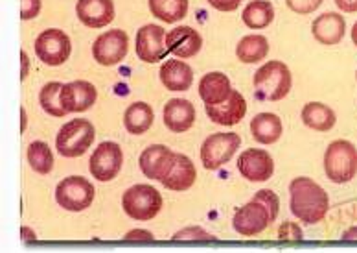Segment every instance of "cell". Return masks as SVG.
<instances>
[{
  "label": "cell",
  "mask_w": 357,
  "mask_h": 253,
  "mask_svg": "<svg viewBox=\"0 0 357 253\" xmlns=\"http://www.w3.org/2000/svg\"><path fill=\"white\" fill-rule=\"evenodd\" d=\"M342 13H357V0H333Z\"/></svg>",
  "instance_id": "cell-39"
},
{
  "label": "cell",
  "mask_w": 357,
  "mask_h": 253,
  "mask_svg": "<svg viewBox=\"0 0 357 253\" xmlns=\"http://www.w3.org/2000/svg\"><path fill=\"white\" fill-rule=\"evenodd\" d=\"M289 207L302 224H319L330 211V196L312 178H295L289 183Z\"/></svg>",
  "instance_id": "cell-1"
},
{
  "label": "cell",
  "mask_w": 357,
  "mask_h": 253,
  "mask_svg": "<svg viewBox=\"0 0 357 253\" xmlns=\"http://www.w3.org/2000/svg\"><path fill=\"white\" fill-rule=\"evenodd\" d=\"M344 31H347V21L341 13H335V11L322 13L312 24V34L315 41L326 45V47L339 45L344 37Z\"/></svg>",
  "instance_id": "cell-20"
},
{
  "label": "cell",
  "mask_w": 357,
  "mask_h": 253,
  "mask_svg": "<svg viewBox=\"0 0 357 253\" xmlns=\"http://www.w3.org/2000/svg\"><path fill=\"white\" fill-rule=\"evenodd\" d=\"M123 212L137 222H148L157 217L162 209V196L160 192L151 185L140 183V185L129 187L122 196Z\"/></svg>",
  "instance_id": "cell-4"
},
{
  "label": "cell",
  "mask_w": 357,
  "mask_h": 253,
  "mask_svg": "<svg viewBox=\"0 0 357 253\" xmlns=\"http://www.w3.org/2000/svg\"><path fill=\"white\" fill-rule=\"evenodd\" d=\"M240 145L241 137L234 131L208 135L201 146V163L206 171H218L234 157Z\"/></svg>",
  "instance_id": "cell-7"
},
{
  "label": "cell",
  "mask_w": 357,
  "mask_h": 253,
  "mask_svg": "<svg viewBox=\"0 0 357 253\" xmlns=\"http://www.w3.org/2000/svg\"><path fill=\"white\" fill-rule=\"evenodd\" d=\"M96 87L85 80H74V82L65 83L59 93L61 106L67 113H85L96 103Z\"/></svg>",
  "instance_id": "cell-14"
},
{
  "label": "cell",
  "mask_w": 357,
  "mask_h": 253,
  "mask_svg": "<svg viewBox=\"0 0 357 253\" xmlns=\"http://www.w3.org/2000/svg\"><path fill=\"white\" fill-rule=\"evenodd\" d=\"M21 62H22V73H21V80H24L28 76V54L24 50H21Z\"/></svg>",
  "instance_id": "cell-40"
},
{
  "label": "cell",
  "mask_w": 357,
  "mask_h": 253,
  "mask_svg": "<svg viewBox=\"0 0 357 253\" xmlns=\"http://www.w3.org/2000/svg\"><path fill=\"white\" fill-rule=\"evenodd\" d=\"M273 222L275 220L271 217V211L266 207V203L252 198L249 203H245L234 212L232 228L236 233H240L241 237H256L266 231Z\"/></svg>",
  "instance_id": "cell-9"
},
{
  "label": "cell",
  "mask_w": 357,
  "mask_h": 253,
  "mask_svg": "<svg viewBox=\"0 0 357 253\" xmlns=\"http://www.w3.org/2000/svg\"><path fill=\"white\" fill-rule=\"evenodd\" d=\"M241 21L250 30H261L275 21V6L269 0H252L241 13Z\"/></svg>",
  "instance_id": "cell-28"
},
{
  "label": "cell",
  "mask_w": 357,
  "mask_h": 253,
  "mask_svg": "<svg viewBox=\"0 0 357 253\" xmlns=\"http://www.w3.org/2000/svg\"><path fill=\"white\" fill-rule=\"evenodd\" d=\"M204 111L214 124L236 126L245 119L247 102L240 91L232 89V93L221 103H204Z\"/></svg>",
  "instance_id": "cell-15"
},
{
  "label": "cell",
  "mask_w": 357,
  "mask_h": 253,
  "mask_svg": "<svg viewBox=\"0 0 357 253\" xmlns=\"http://www.w3.org/2000/svg\"><path fill=\"white\" fill-rule=\"evenodd\" d=\"M70 37L59 28H48L36 39V54L48 67H59L70 57Z\"/></svg>",
  "instance_id": "cell-8"
},
{
  "label": "cell",
  "mask_w": 357,
  "mask_h": 253,
  "mask_svg": "<svg viewBox=\"0 0 357 253\" xmlns=\"http://www.w3.org/2000/svg\"><path fill=\"white\" fill-rule=\"evenodd\" d=\"M342 240H357V226L342 233Z\"/></svg>",
  "instance_id": "cell-41"
},
{
  "label": "cell",
  "mask_w": 357,
  "mask_h": 253,
  "mask_svg": "<svg viewBox=\"0 0 357 253\" xmlns=\"http://www.w3.org/2000/svg\"><path fill=\"white\" fill-rule=\"evenodd\" d=\"M352 41H354V45L357 47V22L352 26Z\"/></svg>",
  "instance_id": "cell-43"
},
{
  "label": "cell",
  "mask_w": 357,
  "mask_h": 253,
  "mask_svg": "<svg viewBox=\"0 0 357 253\" xmlns=\"http://www.w3.org/2000/svg\"><path fill=\"white\" fill-rule=\"evenodd\" d=\"M94 137H96V131L92 122H89L87 119H74L63 124V128L59 129L56 137V148L67 159L82 157L92 146Z\"/></svg>",
  "instance_id": "cell-5"
},
{
  "label": "cell",
  "mask_w": 357,
  "mask_h": 253,
  "mask_svg": "<svg viewBox=\"0 0 357 253\" xmlns=\"http://www.w3.org/2000/svg\"><path fill=\"white\" fill-rule=\"evenodd\" d=\"M322 2L324 0H286V6L298 15H310V13L321 8Z\"/></svg>",
  "instance_id": "cell-32"
},
{
  "label": "cell",
  "mask_w": 357,
  "mask_h": 253,
  "mask_svg": "<svg viewBox=\"0 0 357 253\" xmlns=\"http://www.w3.org/2000/svg\"><path fill=\"white\" fill-rule=\"evenodd\" d=\"M293 76L286 63L267 62L256 71L252 78L255 96L260 102H278L289 94Z\"/></svg>",
  "instance_id": "cell-2"
},
{
  "label": "cell",
  "mask_w": 357,
  "mask_h": 253,
  "mask_svg": "<svg viewBox=\"0 0 357 253\" xmlns=\"http://www.w3.org/2000/svg\"><path fill=\"white\" fill-rule=\"evenodd\" d=\"M240 2H241V0H240Z\"/></svg>",
  "instance_id": "cell-46"
},
{
  "label": "cell",
  "mask_w": 357,
  "mask_h": 253,
  "mask_svg": "<svg viewBox=\"0 0 357 253\" xmlns=\"http://www.w3.org/2000/svg\"><path fill=\"white\" fill-rule=\"evenodd\" d=\"M155 113L151 106L146 102H135L131 103L126 113H123V126L131 135H142L146 133L151 126H153Z\"/></svg>",
  "instance_id": "cell-26"
},
{
  "label": "cell",
  "mask_w": 357,
  "mask_h": 253,
  "mask_svg": "<svg viewBox=\"0 0 357 253\" xmlns=\"http://www.w3.org/2000/svg\"><path fill=\"white\" fill-rule=\"evenodd\" d=\"M267 54H269V41H267L266 36H260V34L241 37L238 47H236V57L247 65L264 62Z\"/></svg>",
  "instance_id": "cell-27"
},
{
  "label": "cell",
  "mask_w": 357,
  "mask_h": 253,
  "mask_svg": "<svg viewBox=\"0 0 357 253\" xmlns=\"http://www.w3.org/2000/svg\"><path fill=\"white\" fill-rule=\"evenodd\" d=\"M278 238L280 240H302L304 235H302V229L298 228L296 222H284L278 228Z\"/></svg>",
  "instance_id": "cell-35"
},
{
  "label": "cell",
  "mask_w": 357,
  "mask_h": 253,
  "mask_svg": "<svg viewBox=\"0 0 357 253\" xmlns=\"http://www.w3.org/2000/svg\"><path fill=\"white\" fill-rule=\"evenodd\" d=\"M166 47L178 59H188L199 54L203 37L192 26H177L166 34Z\"/></svg>",
  "instance_id": "cell-16"
},
{
  "label": "cell",
  "mask_w": 357,
  "mask_h": 253,
  "mask_svg": "<svg viewBox=\"0 0 357 253\" xmlns=\"http://www.w3.org/2000/svg\"><path fill=\"white\" fill-rule=\"evenodd\" d=\"M232 93V85L227 74L223 73H208L201 78L199 82V96L204 103H221Z\"/></svg>",
  "instance_id": "cell-24"
},
{
  "label": "cell",
  "mask_w": 357,
  "mask_h": 253,
  "mask_svg": "<svg viewBox=\"0 0 357 253\" xmlns=\"http://www.w3.org/2000/svg\"><path fill=\"white\" fill-rule=\"evenodd\" d=\"M302 122L313 131H330L335 126L337 115L330 106L322 102H310L302 108Z\"/></svg>",
  "instance_id": "cell-25"
},
{
  "label": "cell",
  "mask_w": 357,
  "mask_h": 253,
  "mask_svg": "<svg viewBox=\"0 0 357 253\" xmlns=\"http://www.w3.org/2000/svg\"><path fill=\"white\" fill-rule=\"evenodd\" d=\"M197 180V171H195V165L192 163L188 155L184 154H175L174 163L169 166V171L166 172V176L160 180L168 191L174 192H184L192 189Z\"/></svg>",
  "instance_id": "cell-19"
},
{
  "label": "cell",
  "mask_w": 357,
  "mask_h": 253,
  "mask_svg": "<svg viewBox=\"0 0 357 253\" xmlns=\"http://www.w3.org/2000/svg\"><path fill=\"white\" fill-rule=\"evenodd\" d=\"M123 165V152L122 146L112 140H105L92 152V157L89 161V171L92 178L98 181H112L118 176V172L122 171Z\"/></svg>",
  "instance_id": "cell-10"
},
{
  "label": "cell",
  "mask_w": 357,
  "mask_h": 253,
  "mask_svg": "<svg viewBox=\"0 0 357 253\" xmlns=\"http://www.w3.org/2000/svg\"><path fill=\"white\" fill-rule=\"evenodd\" d=\"M255 200H260L261 203H266V207L271 211V217L273 220H276L278 217V211H280V200L276 196L275 192L269 191V189H261L255 194Z\"/></svg>",
  "instance_id": "cell-33"
},
{
  "label": "cell",
  "mask_w": 357,
  "mask_h": 253,
  "mask_svg": "<svg viewBox=\"0 0 357 253\" xmlns=\"http://www.w3.org/2000/svg\"><path fill=\"white\" fill-rule=\"evenodd\" d=\"M129 50L128 34L120 28L109 30L98 37L92 45V57L102 67H112L126 59Z\"/></svg>",
  "instance_id": "cell-11"
},
{
  "label": "cell",
  "mask_w": 357,
  "mask_h": 253,
  "mask_svg": "<svg viewBox=\"0 0 357 253\" xmlns=\"http://www.w3.org/2000/svg\"><path fill=\"white\" fill-rule=\"evenodd\" d=\"M284 133L282 119L275 113H258L250 120V135L260 145H275Z\"/></svg>",
  "instance_id": "cell-23"
},
{
  "label": "cell",
  "mask_w": 357,
  "mask_h": 253,
  "mask_svg": "<svg viewBox=\"0 0 357 253\" xmlns=\"http://www.w3.org/2000/svg\"><path fill=\"white\" fill-rule=\"evenodd\" d=\"M149 11L158 21L174 24L188 15V0H149Z\"/></svg>",
  "instance_id": "cell-29"
},
{
  "label": "cell",
  "mask_w": 357,
  "mask_h": 253,
  "mask_svg": "<svg viewBox=\"0 0 357 253\" xmlns=\"http://www.w3.org/2000/svg\"><path fill=\"white\" fill-rule=\"evenodd\" d=\"M174 157L175 152L169 150L168 146L151 145L140 154L138 165H140V171H142L144 176L149 178V180L160 181L166 176V172L169 171V166L174 163Z\"/></svg>",
  "instance_id": "cell-18"
},
{
  "label": "cell",
  "mask_w": 357,
  "mask_h": 253,
  "mask_svg": "<svg viewBox=\"0 0 357 253\" xmlns=\"http://www.w3.org/2000/svg\"><path fill=\"white\" fill-rule=\"evenodd\" d=\"M160 82L168 91H188L194 83V68L183 59H166L158 71Z\"/></svg>",
  "instance_id": "cell-22"
},
{
  "label": "cell",
  "mask_w": 357,
  "mask_h": 253,
  "mask_svg": "<svg viewBox=\"0 0 357 253\" xmlns=\"http://www.w3.org/2000/svg\"><path fill=\"white\" fill-rule=\"evenodd\" d=\"M238 171L247 181L261 183V181L271 180V176L275 174V161L269 152L261 148H249L240 154Z\"/></svg>",
  "instance_id": "cell-13"
},
{
  "label": "cell",
  "mask_w": 357,
  "mask_h": 253,
  "mask_svg": "<svg viewBox=\"0 0 357 253\" xmlns=\"http://www.w3.org/2000/svg\"><path fill=\"white\" fill-rule=\"evenodd\" d=\"M94 196H96L94 185L83 176H68L59 181L56 187V202L65 211H85L92 205Z\"/></svg>",
  "instance_id": "cell-6"
},
{
  "label": "cell",
  "mask_w": 357,
  "mask_h": 253,
  "mask_svg": "<svg viewBox=\"0 0 357 253\" xmlns=\"http://www.w3.org/2000/svg\"><path fill=\"white\" fill-rule=\"evenodd\" d=\"M164 126L174 133H184L188 131L195 122L194 103L186 99H172L164 106L162 111Z\"/></svg>",
  "instance_id": "cell-21"
},
{
  "label": "cell",
  "mask_w": 357,
  "mask_h": 253,
  "mask_svg": "<svg viewBox=\"0 0 357 253\" xmlns=\"http://www.w3.org/2000/svg\"><path fill=\"white\" fill-rule=\"evenodd\" d=\"M175 240H214L208 231L201 228H184L174 235Z\"/></svg>",
  "instance_id": "cell-34"
},
{
  "label": "cell",
  "mask_w": 357,
  "mask_h": 253,
  "mask_svg": "<svg viewBox=\"0 0 357 253\" xmlns=\"http://www.w3.org/2000/svg\"><path fill=\"white\" fill-rule=\"evenodd\" d=\"M28 163L33 172L41 174V176H48L54 171V154H52L50 146L43 140H33L28 146Z\"/></svg>",
  "instance_id": "cell-30"
},
{
  "label": "cell",
  "mask_w": 357,
  "mask_h": 253,
  "mask_svg": "<svg viewBox=\"0 0 357 253\" xmlns=\"http://www.w3.org/2000/svg\"><path fill=\"white\" fill-rule=\"evenodd\" d=\"M21 235H22V240H36V231H31L30 228H22L21 229Z\"/></svg>",
  "instance_id": "cell-42"
},
{
  "label": "cell",
  "mask_w": 357,
  "mask_h": 253,
  "mask_svg": "<svg viewBox=\"0 0 357 253\" xmlns=\"http://www.w3.org/2000/svg\"><path fill=\"white\" fill-rule=\"evenodd\" d=\"M137 57L144 63H158L168 56L166 47V30L158 24H144L137 31Z\"/></svg>",
  "instance_id": "cell-12"
},
{
  "label": "cell",
  "mask_w": 357,
  "mask_h": 253,
  "mask_svg": "<svg viewBox=\"0 0 357 253\" xmlns=\"http://www.w3.org/2000/svg\"><path fill=\"white\" fill-rule=\"evenodd\" d=\"M76 15L87 28H105L114 21V4L112 0H77Z\"/></svg>",
  "instance_id": "cell-17"
},
{
  "label": "cell",
  "mask_w": 357,
  "mask_h": 253,
  "mask_svg": "<svg viewBox=\"0 0 357 253\" xmlns=\"http://www.w3.org/2000/svg\"><path fill=\"white\" fill-rule=\"evenodd\" d=\"M21 113H22V131H24V128H26V111H24V108L21 109Z\"/></svg>",
  "instance_id": "cell-44"
},
{
  "label": "cell",
  "mask_w": 357,
  "mask_h": 253,
  "mask_svg": "<svg viewBox=\"0 0 357 253\" xmlns=\"http://www.w3.org/2000/svg\"><path fill=\"white\" fill-rule=\"evenodd\" d=\"M356 80H357V73H356Z\"/></svg>",
  "instance_id": "cell-45"
},
{
  "label": "cell",
  "mask_w": 357,
  "mask_h": 253,
  "mask_svg": "<svg viewBox=\"0 0 357 253\" xmlns=\"http://www.w3.org/2000/svg\"><path fill=\"white\" fill-rule=\"evenodd\" d=\"M324 172L332 183H350L357 176V148L347 139L330 143L324 152Z\"/></svg>",
  "instance_id": "cell-3"
},
{
  "label": "cell",
  "mask_w": 357,
  "mask_h": 253,
  "mask_svg": "<svg viewBox=\"0 0 357 253\" xmlns=\"http://www.w3.org/2000/svg\"><path fill=\"white\" fill-rule=\"evenodd\" d=\"M41 0H21V19L30 21L41 13Z\"/></svg>",
  "instance_id": "cell-36"
},
{
  "label": "cell",
  "mask_w": 357,
  "mask_h": 253,
  "mask_svg": "<svg viewBox=\"0 0 357 253\" xmlns=\"http://www.w3.org/2000/svg\"><path fill=\"white\" fill-rule=\"evenodd\" d=\"M218 11H236L240 8V0H206Z\"/></svg>",
  "instance_id": "cell-37"
},
{
  "label": "cell",
  "mask_w": 357,
  "mask_h": 253,
  "mask_svg": "<svg viewBox=\"0 0 357 253\" xmlns=\"http://www.w3.org/2000/svg\"><path fill=\"white\" fill-rule=\"evenodd\" d=\"M63 83L59 82H50L46 83L45 87L41 89V93H39V103H41V108L45 113L52 115V117H57V119H61V117H67V111L63 109L61 100H59V93H61Z\"/></svg>",
  "instance_id": "cell-31"
},
{
  "label": "cell",
  "mask_w": 357,
  "mask_h": 253,
  "mask_svg": "<svg viewBox=\"0 0 357 253\" xmlns=\"http://www.w3.org/2000/svg\"><path fill=\"white\" fill-rule=\"evenodd\" d=\"M153 233L146 229H133L126 233V240H153Z\"/></svg>",
  "instance_id": "cell-38"
}]
</instances>
